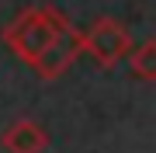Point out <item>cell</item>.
Returning a JSON list of instances; mask_svg holds the SVG:
<instances>
[{
  "label": "cell",
  "instance_id": "obj_5",
  "mask_svg": "<svg viewBox=\"0 0 156 153\" xmlns=\"http://www.w3.org/2000/svg\"><path fill=\"white\" fill-rule=\"evenodd\" d=\"M128 70H132V77L146 80V84H153L156 80V42H142L139 49H128Z\"/></svg>",
  "mask_w": 156,
  "mask_h": 153
},
{
  "label": "cell",
  "instance_id": "obj_1",
  "mask_svg": "<svg viewBox=\"0 0 156 153\" xmlns=\"http://www.w3.org/2000/svg\"><path fill=\"white\" fill-rule=\"evenodd\" d=\"M62 21H66V17H62L56 7H31V11H21L4 28V42H7V49H11L21 63L35 66V63L42 59V52L52 46V38H56V31L62 28Z\"/></svg>",
  "mask_w": 156,
  "mask_h": 153
},
{
  "label": "cell",
  "instance_id": "obj_4",
  "mask_svg": "<svg viewBox=\"0 0 156 153\" xmlns=\"http://www.w3.org/2000/svg\"><path fill=\"white\" fill-rule=\"evenodd\" d=\"M4 146L11 153H42L45 150V132L31 118H21L4 132Z\"/></svg>",
  "mask_w": 156,
  "mask_h": 153
},
{
  "label": "cell",
  "instance_id": "obj_3",
  "mask_svg": "<svg viewBox=\"0 0 156 153\" xmlns=\"http://www.w3.org/2000/svg\"><path fill=\"white\" fill-rule=\"evenodd\" d=\"M80 52H83V46H80V28H73L69 21H62V28L56 31V38H52V46L42 52V59L35 63L31 70L42 80H59L73 63L80 59Z\"/></svg>",
  "mask_w": 156,
  "mask_h": 153
},
{
  "label": "cell",
  "instance_id": "obj_2",
  "mask_svg": "<svg viewBox=\"0 0 156 153\" xmlns=\"http://www.w3.org/2000/svg\"><path fill=\"white\" fill-rule=\"evenodd\" d=\"M80 46L90 59H97L101 66H115L128 56L132 49V35H128L125 24H118L115 17H101L94 21L87 31H80Z\"/></svg>",
  "mask_w": 156,
  "mask_h": 153
}]
</instances>
